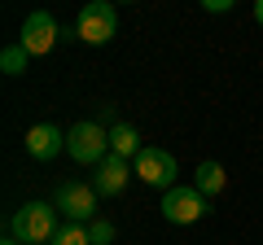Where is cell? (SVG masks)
I'll return each instance as SVG.
<instances>
[{
	"mask_svg": "<svg viewBox=\"0 0 263 245\" xmlns=\"http://www.w3.org/2000/svg\"><path fill=\"white\" fill-rule=\"evenodd\" d=\"M202 9H206V13H224V9H228V0H206Z\"/></svg>",
	"mask_w": 263,
	"mask_h": 245,
	"instance_id": "cell-16",
	"label": "cell"
},
{
	"mask_svg": "<svg viewBox=\"0 0 263 245\" xmlns=\"http://www.w3.org/2000/svg\"><path fill=\"white\" fill-rule=\"evenodd\" d=\"M62 149H66V136H62V127H53V122H35V127L27 132V153L35 162H53Z\"/></svg>",
	"mask_w": 263,
	"mask_h": 245,
	"instance_id": "cell-8",
	"label": "cell"
},
{
	"mask_svg": "<svg viewBox=\"0 0 263 245\" xmlns=\"http://www.w3.org/2000/svg\"><path fill=\"white\" fill-rule=\"evenodd\" d=\"M57 206L53 201H27V206L13 210L9 219V236H18L22 245H48L57 236Z\"/></svg>",
	"mask_w": 263,
	"mask_h": 245,
	"instance_id": "cell-1",
	"label": "cell"
},
{
	"mask_svg": "<svg viewBox=\"0 0 263 245\" xmlns=\"http://www.w3.org/2000/svg\"><path fill=\"white\" fill-rule=\"evenodd\" d=\"M162 219H167V223H197V219L206 215V197H202V193L193 189V184H176V189H167L162 193Z\"/></svg>",
	"mask_w": 263,
	"mask_h": 245,
	"instance_id": "cell-5",
	"label": "cell"
},
{
	"mask_svg": "<svg viewBox=\"0 0 263 245\" xmlns=\"http://www.w3.org/2000/svg\"><path fill=\"white\" fill-rule=\"evenodd\" d=\"M114 114H119L114 105H101V110H97V122H101V127H105V122H110V127H119V122H114Z\"/></svg>",
	"mask_w": 263,
	"mask_h": 245,
	"instance_id": "cell-15",
	"label": "cell"
},
{
	"mask_svg": "<svg viewBox=\"0 0 263 245\" xmlns=\"http://www.w3.org/2000/svg\"><path fill=\"white\" fill-rule=\"evenodd\" d=\"M66 153L79 162V167H101L110 158V132H105L97 118H84L66 132Z\"/></svg>",
	"mask_w": 263,
	"mask_h": 245,
	"instance_id": "cell-2",
	"label": "cell"
},
{
	"mask_svg": "<svg viewBox=\"0 0 263 245\" xmlns=\"http://www.w3.org/2000/svg\"><path fill=\"white\" fill-rule=\"evenodd\" d=\"M127 179H132V162H123V158H105L101 167H97V179H92V189H97V197H119L123 189H127Z\"/></svg>",
	"mask_w": 263,
	"mask_h": 245,
	"instance_id": "cell-9",
	"label": "cell"
},
{
	"mask_svg": "<svg viewBox=\"0 0 263 245\" xmlns=\"http://www.w3.org/2000/svg\"><path fill=\"white\" fill-rule=\"evenodd\" d=\"M176 158H171L167 149H154V145H145L141 158H136V175L145 179V184H154V189H176Z\"/></svg>",
	"mask_w": 263,
	"mask_h": 245,
	"instance_id": "cell-7",
	"label": "cell"
},
{
	"mask_svg": "<svg viewBox=\"0 0 263 245\" xmlns=\"http://www.w3.org/2000/svg\"><path fill=\"white\" fill-rule=\"evenodd\" d=\"M53 206H57V215H66V223H92V215H97V189L84 184V179H66L62 189H57Z\"/></svg>",
	"mask_w": 263,
	"mask_h": 245,
	"instance_id": "cell-4",
	"label": "cell"
},
{
	"mask_svg": "<svg viewBox=\"0 0 263 245\" xmlns=\"http://www.w3.org/2000/svg\"><path fill=\"white\" fill-rule=\"evenodd\" d=\"M57 39H62V31H57V18H53V13H44V9L27 13V22H22V31H18V44L27 48L31 57L53 53V48H57Z\"/></svg>",
	"mask_w": 263,
	"mask_h": 245,
	"instance_id": "cell-6",
	"label": "cell"
},
{
	"mask_svg": "<svg viewBox=\"0 0 263 245\" xmlns=\"http://www.w3.org/2000/svg\"><path fill=\"white\" fill-rule=\"evenodd\" d=\"M254 22H259V27H263V0H259V5H254Z\"/></svg>",
	"mask_w": 263,
	"mask_h": 245,
	"instance_id": "cell-17",
	"label": "cell"
},
{
	"mask_svg": "<svg viewBox=\"0 0 263 245\" xmlns=\"http://www.w3.org/2000/svg\"><path fill=\"white\" fill-rule=\"evenodd\" d=\"M88 236H92V245H110V241H114V223L92 219V223H88Z\"/></svg>",
	"mask_w": 263,
	"mask_h": 245,
	"instance_id": "cell-14",
	"label": "cell"
},
{
	"mask_svg": "<svg viewBox=\"0 0 263 245\" xmlns=\"http://www.w3.org/2000/svg\"><path fill=\"white\" fill-rule=\"evenodd\" d=\"M0 245H22V241H18V236H5V241H0Z\"/></svg>",
	"mask_w": 263,
	"mask_h": 245,
	"instance_id": "cell-18",
	"label": "cell"
},
{
	"mask_svg": "<svg viewBox=\"0 0 263 245\" xmlns=\"http://www.w3.org/2000/svg\"><path fill=\"white\" fill-rule=\"evenodd\" d=\"M27 48L22 44H9L5 48V53H0V70H5V75H22V70H27Z\"/></svg>",
	"mask_w": 263,
	"mask_h": 245,
	"instance_id": "cell-13",
	"label": "cell"
},
{
	"mask_svg": "<svg viewBox=\"0 0 263 245\" xmlns=\"http://www.w3.org/2000/svg\"><path fill=\"white\" fill-rule=\"evenodd\" d=\"M48 245H92L88 223H62V228H57V236H53Z\"/></svg>",
	"mask_w": 263,
	"mask_h": 245,
	"instance_id": "cell-12",
	"label": "cell"
},
{
	"mask_svg": "<svg viewBox=\"0 0 263 245\" xmlns=\"http://www.w3.org/2000/svg\"><path fill=\"white\" fill-rule=\"evenodd\" d=\"M114 31H119V13H114V5H105V0L84 5L79 18H75V35L84 39V44H110Z\"/></svg>",
	"mask_w": 263,
	"mask_h": 245,
	"instance_id": "cell-3",
	"label": "cell"
},
{
	"mask_svg": "<svg viewBox=\"0 0 263 245\" xmlns=\"http://www.w3.org/2000/svg\"><path fill=\"white\" fill-rule=\"evenodd\" d=\"M193 189L202 193V197H219L224 193V167L219 162H197V171H193Z\"/></svg>",
	"mask_w": 263,
	"mask_h": 245,
	"instance_id": "cell-11",
	"label": "cell"
},
{
	"mask_svg": "<svg viewBox=\"0 0 263 245\" xmlns=\"http://www.w3.org/2000/svg\"><path fill=\"white\" fill-rule=\"evenodd\" d=\"M141 136H136V127L132 122H119V127H110V153L114 158H123V162H132V158H141Z\"/></svg>",
	"mask_w": 263,
	"mask_h": 245,
	"instance_id": "cell-10",
	"label": "cell"
}]
</instances>
